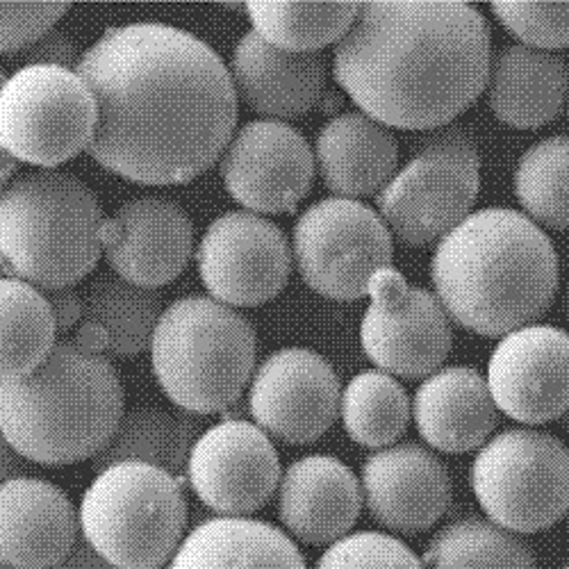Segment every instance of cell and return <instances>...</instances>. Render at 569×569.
Wrapping results in <instances>:
<instances>
[{
  "mask_svg": "<svg viewBox=\"0 0 569 569\" xmlns=\"http://www.w3.org/2000/svg\"><path fill=\"white\" fill-rule=\"evenodd\" d=\"M76 73L97 101L87 153L137 184H184L214 167L237 126L223 60L197 34L164 23L110 28Z\"/></svg>",
  "mask_w": 569,
  "mask_h": 569,
  "instance_id": "1",
  "label": "cell"
},
{
  "mask_svg": "<svg viewBox=\"0 0 569 569\" xmlns=\"http://www.w3.org/2000/svg\"><path fill=\"white\" fill-rule=\"evenodd\" d=\"M492 37L460 0H369L336 49V80L360 112L399 130H436L486 89Z\"/></svg>",
  "mask_w": 569,
  "mask_h": 569,
  "instance_id": "2",
  "label": "cell"
},
{
  "mask_svg": "<svg viewBox=\"0 0 569 569\" xmlns=\"http://www.w3.org/2000/svg\"><path fill=\"white\" fill-rule=\"evenodd\" d=\"M436 297L469 333L503 338L533 326L558 292V253L549 234L508 208L471 212L438 242Z\"/></svg>",
  "mask_w": 569,
  "mask_h": 569,
  "instance_id": "3",
  "label": "cell"
},
{
  "mask_svg": "<svg viewBox=\"0 0 569 569\" xmlns=\"http://www.w3.org/2000/svg\"><path fill=\"white\" fill-rule=\"evenodd\" d=\"M123 410L121 376L110 358L69 338L28 376L0 383V433L23 460L46 467L99 456Z\"/></svg>",
  "mask_w": 569,
  "mask_h": 569,
  "instance_id": "4",
  "label": "cell"
},
{
  "mask_svg": "<svg viewBox=\"0 0 569 569\" xmlns=\"http://www.w3.org/2000/svg\"><path fill=\"white\" fill-rule=\"evenodd\" d=\"M106 212L73 173L37 171L0 189V278L39 292L73 288L103 256Z\"/></svg>",
  "mask_w": 569,
  "mask_h": 569,
  "instance_id": "5",
  "label": "cell"
},
{
  "mask_svg": "<svg viewBox=\"0 0 569 569\" xmlns=\"http://www.w3.org/2000/svg\"><path fill=\"white\" fill-rule=\"evenodd\" d=\"M162 392L189 415L223 412L256 371V328L210 297H184L162 310L151 340Z\"/></svg>",
  "mask_w": 569,
  "mask_h": 569,
  "instance_id": "6",
  "label": "cell"
},
{
  "mask_svg": "<svg viewBox=\"0 0 569 569\" xmlns=\"http://www.w3.org/2000/svg\"><path fill=\"white\" fill-rule=\"evenodd\" d=\"M80 538L119 569H162L187 529L182 479L144 465L117 462L82 495Z\"/></svg>",
  "mask_w": 569,
  "mask_h": 569,
  "instance_id": "7",
  "label": "cell"
},
{
  "mask_svg": "<svg viewBox=\"0 0 569 569\" xmlns=\"http://www.w3.org/2000/svg\"><path fill=\"white\" fill-rule=\"evenodd\" d=\"M481 189V153L471 132L449 123L412 141L410 160L376 194V214L403 247L440 242L471 214Z\"/></svg>",
  "mask_w": 569,
  "mask_h": 569,
  "instance_id": "8",
  "label": "cell"
},
{
  "mask_svg": "<svg viewBox=\"0 0 569 569\" xmlns=\"http://www.w3.org/2000/svg\"><path fill=\"white\" fill-rule=\"evenodd\" d=\"M471 490L488 521L515 536L540 533L569 506V453L551 433L508 429L471 462Z\"/></svg>",
  "mask_w": 569,
  "mask_h": 569,
  "instance_id": "9",
  "label": "cell"
},
{
  "mask_svg": "<svg viewBox=\"0 0 569 569\" xmlns=\"http://www.w3.org/2000/svg\"><path fill=\"white\" fill-rule=\"evenodd\" d=\"M97 101L87 82L60 67H21L0 84V147L19 164L51 171L89 149Z\"/></svg>",
  "mask_w": 569,
  "mask_h": 569,
  "instance_id": "10",
  "label": "cell"
},
{
  "mask_svg": "<svg viewBox=\"0 0 569 569\" xmlns=\"http://www.w3.org/2000/svg\"><path fill=\"white\" fill-rule=\"evenodd\" d=\"M392 253L390 230L360 201L323 199L295 223L292 258L308 288L326 299H365L371 276L392 267Z\"/></svg>",
  "mask_w": 569,
  "mask_h": 569,
  "instance_id": "11",
  "label": "cell"
},
{
  "mask_svg": "<svg viewBox=\"0 0 569 569\" xmlns=\"http://www.w3.org/2000/svg\"><path fill=\"white\" fill-rule=\"evenodd\" d=\"M367 297L371 303L362 317L360 342L378 371L426 378L445 365L453 330L436 295L410 284L395 267H383L371 276Z\"/></svg>",
  "mask_w": 569,
  "mask_h": 569,
  "instance_id": "12",
  "label": "cell"
},
{
  "mask_svg": "<svg viewBox=\"0 0 569 569\" xmlns=\"http://www.w3.org/2000/svg\"><path fill=\"white\" fill-rule=\"evenodd\" d=\"M210 299L228 308H256L276 299L292 273L288 234L267 217L232 210L217 217L197 251Z\"/></svg>",
  "mask_w": 569,
  "mask_h": 569,
  "instance_id": "13",
  "label": "cell"
},
{
  "mask_svg": "<svg viewBox=\"0 0 569 569\" xmlns=\"http://www.w3.org/2000/svg\"><path fill=\"white\" fill-rule=\"evenodd\" d=\"M226 192L253 214H292L310 194L315 156L308 139L280 121L237 128L219 158Z\"/></svg>",
  "mask_w": 569,
  "mask_h": 569,
  "instance_id": "14",
  "label": "cell"
},
{
  "mask_svg": "<svg viewBox=\"0 0 569 569\" xmlns=\"http://www.w3.org/2000/svg\"><path fill=\"white\" fill-rule=\"evenodd\" d=\"M336 369L310 349H280L251 376L249 408L258 429L284 445H312L340 415Z\"/></svg>",
  "mask_w": 569,
  "mask_h": 569,
  "instance_id": "15",
  "label": "cell"
},
{
  "mask_svg": "<svg viewBox=\"0 0 569 569\" xmlns=\"http://www.w3.org/2000/svg\"><path fill=\"white\" fill-rule=\"evenodd\" d=\"M184 477L219 517H249L276 495L280 458L256 423L226 419L197 438Z\"/></svg>",
  "mask_w": 569,
  "mask_h": 569,
  "instance_id": "16",
  "label": "cell"
},
{
  "mask_svg": "<svg viewBox=\"0 0 569 569\" xmlns=\"http://www.w3.org/2000/svg\"><path fill=\"white\" fill-rule=\"evenodd\" d=\"M567 333L556 326H525L503 336L488 365L490 397L506 417L540 426L567 412Z\"/></svg>",
  "mask_w": 569,
  "mask_h": 569,
  "instance_id": "17",
  "label": "cell"
},
{
  "mask_svg": "<svg viewBox=\"0 0 569 569\" xmlns=\"http://www.w3.org/2000/svg\"><path fill=\"white\" fill-rule=\"evenodd\" d=\"M360 495L378 527L412 536L447 515L453 486L447 465L433 451L406 442L378 449L365 460Z\"/></svg>",
  "mask_w": 569,
  "mask_h": 569,
  "instance_id": "18",
  "label": "cell"
},
{
  "mask_svg": "<svg viewBox=\"0 0 569 569\" xmlns=\"http://www.w3.org/2000/svg\"><path fill=\"white\" fill-rule=\"evenodd\" d=\"M194 253V226L164 197L126 201L103 226V256L114 276L158 290L176 280Z\"/></svg>",
  "mask_w": 569,
  "mask_h": 569,
  "instance_id": "19",
  "label": "cell"
},
{
  "mask_svg": "<svg viewBox=\"0 0 569 569\" xmlns=\"http://www.w3.org/2000/svg\"><path fill=\"white\" fill-rule=\"evenodd\" d=\"M230 82L237 103L267 121H292L319 108L326 93V62L319 53L273 49L253 30L234 46Z\"/></svg>",
  "mask_w": 569,
  "mask_h": 569,
  "instance_id": "20",
  "label": "cell"
},
{
  "mask_svg": "<svg viewBox=\"0 0 569 569\" xmlns=\"http://www.w3.org/2000/svg\"><path fill=\"white\" fill-rule=\"evenodd\" d=\"M78 538V510L62 488L32 477L0 486V560L21 569H56Z\"/></svg>",
  "mask_w": 569,
  "mask_h": 569,
  "instance_id": "21",
  "label": "cell"
},
{
  "mask_svg": "<svg viewBox=\"0 0 569 569\" xmlns=\"http://www.w3.org/2000/svg\"><path fill=\"white\" fill-rule=\"evenodd\" d=\"M362 495L356 473L333 456L295 460L278 483V517L303 545H333L351 533Z\"/></svg>",
  "mask_w": 569,
  "mask_h": 569,
  "instance_id": "22",
  "label": "cell"
},
{
  "mask_svg": "<svg viewBox=\"0 0 569 569\" xmlns=\"http://www.w3.org/2000/svg\"><path fill=\"white\" fill-rule=\"evenodd\" d=\"M410 415L421 440L442 453L481 449L499 421L486 378L471 367H445L426 376Z\"/></svg>",
  "mask_w": 569,
  "mask_h": 569,
  "instance_id": "23",
  "label": "cell"
},
{
  "mask_svg": "<svg viewBox=\"0 0 569 569\" xmlns=\"http://www.w3.org/2000/svg\"><path fill=\"white\" fill-rule=\"evenodd\" d=\"M315 169L336 199L358 201L378 194L399 169V144L390 128L362 112L330 119L312 151Z\"/></svg>",
  "mask_w": 569,
  "mask_h": 569,
  "instance_id": "24",
  "label": "cell"
},
{
  "mask_svg": "<svg viewBox=\"0 0 569 569\" xmlns=\"http://www.w3.org/2000/svg\"><path fill=\"white\" fill-rule=\"evenodd\" d=\"M488 108L506 126L538 130L565 110L567 60L560 53L508 43L490 60Z\"/></svg>",
  "mask_w": 569,
  "mask_h": 569,
  "instance_id": "25",
  "label": "cell"
},
{
  "mask_svg": "<svg viewBox=\"0 0 569 569\" xmlns=\"http://www.w3.org/2000/svg\"><path fill=\"white\" fill-rule=\"evenodd\" d=\"M167 569H308L295 540L267 521L214 517L189 531Z\"/></svg>",
  "mask_w": 569,
  "mask_h": 569,
  "instance_id": "26",
  "label": "cell"
},
{
  "mask_svg": "<svg viewBox=\"0 0 569 569\" xmlns=\"http://www.w3.org/2000/svg\"><path fill=\"white\" fill-rule=\"evenodd\" d=\"M201 436V421L189 412H173L156 403H139L123 410L117 431L99 456L93 471L117 462H144L176 479L184 477L189 451Z\"/></svg>",
  "mask_w": 569,
  "mask_h": 569,
  "instance_id": "27",
  "label": "cell"
},
{
  "mask_svg": "<svg viewBox=\"0 0 569 569\" xmlns=\"http://www.w3.org/2000/svg\"><path fill=\"white\" fill-rule=\"evenodd\" d=\"M162 310L160 290L137 288L114 273H101L82 295L80 321L103 330L110 356L132 358L151 347Z\"/></svg>",
  "mask_w": 569,
  "mask_h": 569,
  "instance_id": "28",
  "label": "cell"
},
{
  "mask_svg": "<svg viewBox=\"0 0 569 569\" xmlns=\"http://www.w3.org/2000/svg\"><path fill=\"white\" fill-rule=\"evenodd\" d=\"M58 342L43 292L17 278H0V383L34 371Z\"/></svg>",
  "mask_w": 569,
  "mask_h": 569,
  "instance_id": "29",
  "label": "cell"
},
{
  "mask_svg": "<svg viewBox=\"0 0 569 569\" xmlns=\"http://www.w3.org/2000/svg\"><path fill=\"white\" fill-rule=\"evenodd\" d=\"M360 3H247L253 32L273 49L288 53H319L338 43L358 17Z\"/></svg>",
  "mask_w": 569,
  "mask_h": 569,
  "instance_id": "30",
  "label": "cell"
},
{
  "mask_svg": "<svg viewBox=\"0 0 569 569\" xmlns=\"http://www.w3.org/2000/svg\"><path fill=\"white\" fill-rule=\"evenodd\" d=\"M423 569H538L531 547L481 517L440 529L421 558Z\"/></svg>",
  "mask_w": 569,
  "mask_h": 569,
  "instance_id": "31",
  "label": "cell"
},
{
  "mask_svg": "<svg viewBox=\"0 0 569 569\" xmlns=\"http://www.w3.org/2000/svg\"><path fill=\"white\" fill-rule=\"evenodd\" d=\"M340 417L347 436L367 449L392 447L412 419L401 383L378 369L351 378L340 397Z\"/></svg>",
  "mask_w": 569,
  "mask_h": 569,
  "instance_id": "32",
  "label": "cell"
},
{
  "mask_svg": "<svg viewBox=\"0 0 569 569\" xmlns=\"http://www.w3.org/2000/svg\"><path fill=\"white\" fill-rule=\"evenodd\" d=\"M567 137L556 134L533 144L515 171V194L536 226L565 230L567 210Z\"/></svg>",
  "mask_w": 569,
  "mask_h": 569,
  "instance_id": "33",
  "label": "cell"
},
{
  "mask_svg": "<svg viewBox=\"0 0 569 569\" xmlns=\"http://www.w3.org/2000/svg\"><path fill=\"white\" fill-rule=\"evenodd\" d=\"M490 10L521 46L549 53L567 49V0H499Z\"/></svg>",
  "mask_w": 569,
  "mask_h": 569,
  "instance_id": "34",
  "label": "cell"
},
{
  "mask_svg": "<svg viewBox=\"0 0 569 569\" xmlns=\"http://www.w3.org/2000/svg\"><path fill=\"white\" fill-rule=\"evenodd\" d=\"M315 569H423L421 558L401 540L360 531L328 545Z\"/></svg>",
  "mask_w": 569,
  "mask_h": 569,
  "instance_id": "35",
  "label": "cell"
},
{
  "mask_svg": "<svg viewBox=\"0 0 569 569\" xmlns=\"http://www.w3.org/2000/svg\"><path fill=\"white\" fill-rule=\"evenodd\" d=\"M69 3H0V53H21L67 14Z\"/></svg>",
  "mask_w": 569,
  "mask_h": 569,
  "instance_id": "36",
  "label": "cell"
},
{
  "mask_svg": "<svg viewBox=\"0 0 569 569\" xmlns=\"http://www.w3.org/2000/svg\"><path fill=\"white\" fill-rule=\"evenodd\" d=\"M19 60L23 62V67H60V69L76 71L80 62V53L71 37H67L64 32L51 30L43 37H39L34 43H30L28 49H23L19 53Z\"/></svg>",
  "mask_w": 569,
  "mask_h": 569,
  "instance_id": "37",
  "label": "cell"
},
{
  "mask_svg": "<svg viewBox=\"0 0 569 569\" xmlns=\"http://www.w3.org/2000/svg\"><path fill=\"white\" fill-rule=\"evenodd\" d=\"M43 297H46V301H49L58 336L60 333H73V328L82 319V297L73 288L43 292Z\"/></svg>",
  "mask_w": 569,
  "mask_h": 569,
  "instance_id": "38",
  "label": "cell"
},
{
  "mask_svg": "<svg viewBox=\"0 0 569 569\" xmlns=\"http://www.w3.org/2000/svg\"><path fill=\"white\" fill-rule=\"evenodd\" d=\"M56 569H119V567L110 565L106 558H101L97 551H93L82 538H78L73 549L67 553V558Z\"/></svg>",
  "mask_w": 569,
  "mask_h": 569,
  "instance_id": "39",
  "label": "cell"
},
{
  "mask_svg": "<svg viewBox=\"0 0 569 569\" xmlns=\"http://www.w3.org/2000/svg\"><path fill=\"white\" fill-rule=\"evenodd\" d=\"M26 460L8 445V440L0 433V486L10 479L26 477Z\"/></svg>",
  "mask_w": 569,
  "mask_h": 569,
  "instance_id": "40",
  "label": "cell"
},
{
  "mask_svg": "<svg viewBox=\"0 0 569 569\" xmlns=\"http://www.w3.org/2000/svg\"><path fill=\"white\" fill-rule=\"evenodd\" d=\"M6 80V73L0 71V84H3ZM17 171V162L3 151V147H0V189H3L8 184V180L14 176Z\"/></svg>",
  "mask_w": 569,
  "mask_h": 569,
  "instance_id": "41",
  "label": "cell"
},
{
  "mask_svg": "<svg viewBox=\"0 0 569 569\" xmlns=\"http://www.w3.org/2000/svg\"><path fill=\"white\" fill-rule=\"evenodd\" d=\"M0 569H21V567H14V565H8V562L0 560Z\"/></svg>",
  "mask_w": 569,
  "mask_h": 569,
  "instance_id": "42",
  "label": "cell"
},
{
  "mask_svg": "<svg viewBox=\"0 0 569 569\" xmlns=\"http://www.w3.org/2000/svg\"><path fill=\"white\" fill-rule=\"evenodd\" d=\"M562 569H567V567H562Z\"/></svg>",
  "mask_w": 569,
  "mask_h": 569,
  "instance_id": "43",
  "label": "cell"
}]
</instances>
